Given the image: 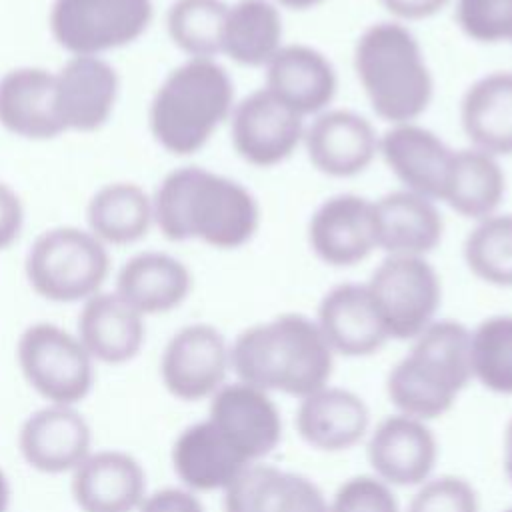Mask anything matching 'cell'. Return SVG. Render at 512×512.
<instances>
[{
    "mask_svg": "<svg viewBox=\"0 0 512 512\" xmlns=\"http://www.w3.org/2000/svg\"><path fill=\"white\" fill-rule=\"evenodd\" d=\"M472 380L494 394H512V314H492L470 330Z\"/></svg>",
    "mask_w": 512,
    "mask_h": 512,
    "instance_id": "e575fe53",
    "label": "cell"
},
{
    "mask_svg": "<svg viewBox=\"0 0 512 512\" xmlns=\"http://www.w3.org/2000/svg\"><path fill=\"white\" fill-rule=\"evenodd\" d=\"M152 18V0H54L48 26L70 56H102L136 42Z\"/></svg>",
    "mask_w": 512,
    "mask_h": 512,
    "instance_id": "52a82bcc",
    "label": "cell"
},
{
    "mask_svg": "<svg viewBox=\"0 0 512 512\" xmlns=\"http://www.w3.org/2000/svg\"><path fill=\"white\" fill-rule=\"evenodd\" d=\"M144 492V470L126 452L102 450L74 468L72 496L82 512H134Z\"/></svg>",
    "mask_w": 512,
    "mask_h": 512,
    "instance_id": "603a6c76",
    "label": "cell"
},
{
    "mask_svg": "<svg viewBox=\"0 0 512 512\" xmlns=\"http://www.w3.org/2000/svg\"><path fill=\"white\" fill-rule=\"evenodd\" d=\"M152 208L166 240H196L216 250L246 246L262 220L256 196L242 182L202 166L168 172L152 194Z\"/></svg>",
    "mask_w": 512,
    "mask_h": 512,
    "instance_id": "6da1fadb",
    "label": "cell"
},
{
    "mask_svg": "<svg viewBox=\"0 0 512 512\" xmlns=\"http://www.w3.org/2000/svg\"><path fill=\"white\" fill-rule=\"evenodd\" d=\"M406 512H480V498L466 478L442 474L418 486Z\"/></svg>",
    "mask_w": 512,
    "mask_h": 512,
    "instance_id": "8d00e7d4",
    "label": "cell"
},
{
    "mask_svg": "<svg viewBox=\"0 0 512 512\" xmlns=\"http://www.w3.org/2000/svg\"><path fill=\"white\" fill-rule=\"evenodd\" d=\"M8 502H10V486L4 472L0 470V512L8 510Z\"/></svg>",
    "mask_w": 512,
    "mask_h": 512,
    "instance_id": "ee69618b",
    "label": "cell"
},
{
    "mask_svg": "<svg viewBox=\"0 0 512 512\" xmlns=\"http://www.w3.org/2000/svg\"><path fill=\"white\" fill-rule=\"evenodd\" d=\"M0 126L24 140L44 142L66 130L56 108L54 72L18 66L0 76Z\"/></svg>",
    "mask_w": 512,
    "mask_h": 512,
    "instance_id": "44dd1931",
    "label": "cell"
},
{
    "mask_svg": "<svg viewBox=\"0 0 512 512\" xmlns=\"http://www.w3.org/2000/svg\"><path fill=\"white\" fill-rule=\"evenodd\" d=\"M140 512H204V506L190 490L162 488L144 498Z\"/></svg>",
    "mask_w": 512,
    "mask_h": 512,
    "instance_id": "ab89813d",
    "label": "cell"
},
{
    "mask_svg": "<svg viewBox=\"0 0 512 512\" xmlns=\"http://www.w3.org/2000/svg\"><path fill=\"white\" fill-rule=\"evenodd\" d=\"M392 20L408 24L440 14L452 0H378Z\"/></svg>",
    "mask_w": 512,
    "mask_h": 512,
    "instance_id": "60d3db41",
    "label": "cell"
},
{
    "mask_svg": "<svg viewBox=\"0 0 512 512\" xmlns=\"http://www.w3.org/2000/svg\"><path fill=\"white\" fill-rule=\"evenodd\" d=\"M454 18L468 40L502 44L510 36L512 0H456Z\"/></svg>",
    "mask_w": 512,
    "mask_h": 512,
    "instance_id": "d590c367",
    "label": "cell"
},
{
    "mask_svg": "<svg viewBox=\"0 0 512 512\" xmlns=\"http://www.w3.org/2000/svg\"><path fill=\"white\" fill-rule=\"evenodd\" d=\"M24 228V204L20 194L0 180V252L8 250Z\"/></svg>",
    "mask_w": 512,
    "mask_h": 512,
    "instance_id": "f35d334b",
    "label": "cell"
},
{
    "mask_svg": "<svg viewBox=\"0 0 512 512\" xmlns=\"http://www.w3.org/2000/svg\"><path fill=\"white\" fill-rule=\"evenodd\" d=\"M374 124L348 108H328L306 124L302 148L312 168L330 178H354L378 158Z\"/></svg>",
    "mask_w": 512,
    "mask_h": 512,
    "instance_id": "5bb4252c",
    "label": "cell"
},
{
    "mask_svg": "<svg viewBox=\"0 0 512 512\" xmlns=\"http://www.w3.org/2000/svg\"><path fill=\"white\" fill-rule=\"evenodd\" d=\"M86 222L104 246L136 244L154 224L152 196L136 182H108L88 200Z\"/></svg>",
    "mask_w": 512,
    "mask_h": 512,
    "instance_id": "4dcf8cb0",
    "label": "cell"
},
{
    "mask_svg": "<svg viewBox=\"0 0 512 512\" xmlns=\"http://www.w3.org/2000/svg\"><path fill=\"white\" fill-rule=\"evenodd\" d=\"M228 6L224 0H174L166 12L168 38L186 58H216Z\"/></svg>",
    "mask_w": 512,
    "mask_h": 512,
    "instance_id": "d6a6232c",
    "label": "cell"
},
{
    "mask_svg": "<svg viewBox=\"0 0 512 512\" xmlns=\"http://www.w3.org/2000/svg\"><path fill=\"white\" fill-rule=\"evenodd\" d=\"M56 108L66 132H96L112 116L120 76L104 56H70L54 72Z\"/></svg>",
    "mask_w": 512,
    "mask_h": 512,
    "instance_id": "2e32d148",
    "label": "cell"
},
{
    "mask_svg": "<svg viewBox=\"0 0 512 512\" xmlns=\"http://www.w3.org/2000/svg\"><path fill=\"white\" fill-rule=\"evenodd\" d=\"M454 148L418 122L390 124L378 142V156L404 190L440 202Z\"/></svg>",
    "mask_w": 512,
    "mask_h": 512,
    "instance_id": "e0dca14e",
    "label": "cell"
},
{
    "mask_svg": "<svg viewBox=\"0 0 512 512\" xmlns=\"http://www.w3.org/2000/svg\"><path fill=\"white\" fill-rule=\"evenodd\" d=\"M24 460L46 474L74 470L90 450V426L70 406L54 404L34 412L20 430Z\"/></svg>",
    "mask_w": 512,
    "mask_h": 512,
    "instance_id": "cb8c5ba5",
    "label": "cell"
},
{
    "mask_svg": "<svg viewBox=\"0 0 512 512\" xmlns=\"http://www.w3.org/2000/svg\"><path fill=\"white\" fill-rule=\"evenodd\" d=\"M230 344L224 334L206 322L182 326L166 344L160 374L166 390L184 402L212 398L226 384Z\"/></svg>",
    "mask_w": 512,
    "mask_h": 512,
    "instance_id": "7c38bea8",
    "label": "cell"
},
{
    "mask_svg": "<svg viewBox=\"0 0 512 512\" xmlns=\"http://www.w3.org/2000/svg\"><path fill=\"white\" fill-rule=\"evenodd\" d=\"M328 512H400V504L392 486L374 474H358L336 488Z\"/></svg>",
    "mask_w": 512,
    "mask_h": 512,
    "instance_id": "74e56055",
    "label": "cell"
},
{
    "mask_svg": "<svg viewBox=\"0 0 512 512\" xmlns=\"http://www.w3.org/2000/svg\"><path fill=\"white\" fill-rule=\"evenodd\" d=\"M264 88L298 116H316L328 108L338 92L332 60L308 44H284L264 66Z\"/></svg>",
    "mask_w": 512,
    "mask_h": 512,
    "instance_id": "ac0fdd59",
    "label": "cell"
},
{
    "mask_svg": "<svg viewBox=\"0 0 512 512\" xmlns=\"http://www.w3.org/2000/svg\"><path fill=\"white\" fill-rule=\"evenodd\" d=\"M280 8H288V10H312L316 6H320L326 0H274Z\"/></svg>",
    "mask_w": 512,
    "mask_h": 512,
    "instance_id": "7bdbcfd3",
    "label": "cell"
},
{
    "mask_svg": "<svg viewBox=\"0 0 512 512\" xmlns=\"http://www.w3.org/2000/svg\"><path fill=\"white\" fill-rule=\"evenodd\" d=\"M366 458L372 474L392 488H412L432 478L438 442L428 422L390 414L370 432Z\"/></svg>",
    "mask_w": 512,
    "mask_h": 512,
    "instance_id": "9a60e30c",
    "label": "cell"
},
{
    "mask_svg": "<svg viewBox=\"0 0 512 512\" xmlns=\"http://www.w3.org/2000/svg\"><path fill=\"white\" fill-rule=\"evenodd\" d=\"M460 126L472 148L496 158L512 154V70L488 72L466 88Z\"/></svg>",
    "mask_w": 512,
    "mask_h": 512,
    "instance_id": "83f0119b",
    "label": "cell"
},
{
    "mask_svg": "<svg viewBox=\"0 0 512 512\" xmlns=\"http://www.w3.org/2000/svg\"><path fill=\"white\" fill-rule=\"evenodd\" d=\"M296 432L314 450L344 452L354 448L370 428V410L352 390L326 384L300 398Z\"/></svg>",
    "mask_w": 512,
    "mask_h": 512,
    "instance_id": "7402d4cb",
    "label": "cell"
},
{
    "mask_svg": "<svg viewBox=\"0 0 512 512\" xmlns=\"http://www.w3.org/2000/svg\"><path fill=\"white\" fill-rule=\"evenodd\" d=\"M18 364L28 384L46 400L70 406L94 384L92 356L78 336L50 322L28 326L18 340Z\"/></svg>",
    "mask_w": 512,
    "mask_h": 512,
    "instance_id": "9c48e42d",
    "label": "cell"
},
{
    "mask_svg": "<svg viewBox=\"0 0 512 512\" xmlns=\"http://www.w3.org/2000/svg\"><path fill=\"white\" fill-rule=\"evenodd\" d=\"M236 106L234 80L216 58H186L156 88L148 108L154 142L174 156L200 152Z\"/></svg>",
    "mask_w": 512,
    "mask_h": 512,
    "instance_id": "3957f363",
    "label": "cell"
},
{
    "mask_svg": "<svg viewBox=\"0 0 512 512\" xmlns=\"http://www.w3.org/2000/svg\"><path fill=\"white\" fill-rule=\"evenodd\" d=\"M284 46V24L274 0H236L228 6L222 54L238 66L264 68Z\"/></svg>",
    "mask_w": 512,
    "mask_h": 512,
    "instance_id": "1f68e13d",
    "label": "cell"
},
{
    "mask_svg": "<svg viewBox=\"0 0 512 512\" xmlns=\"http://www.w3.org/2000/svg\"><path fill=\"white\" fill-rule=\"evenodd\" d=\"M334 358L316 320L300 312L256 322L230 344V368L240 382L298 400L330 384Z\"/></svg>",
    "mask_w": 512,
    "mask_h": 512,
    "instance_id": "7a4b0ae2",
    "label": "cell"
},
{
    "mask_svg": "<svg viewBox=\"0 0 512 512\" xmlns=\"http://www.w3.org/2000/svg\"><path fill=\"white\" fill-rule=\"evenodd\" d=\"M378 250L386 256H426L438 248L444 220L438 202L410 190H394L378 200Z\"/></svg>",
    "mask_w": 512,
    "mask_h": 512,
    "instance_id": "d4e9b609",
    "label": "cell"
},
{
    "mask_svg": "<svg viewBox=\"0 0 512 512\" xmlns=\"http://www.w3.org/2000/svg\"><path fill=\"white\" fill-rule=\"evenodd\" d=\"M208 420L248 464L264 462L282 440V414L272 396L240 380L212 394Z\"/></svg>",
    "mask_w": 512,
    "mask_h": 512,
    "instance_id": "4fadbf2b",
    "label": "cell"
},
{
    "mask_svg": "<svg viewBox=\"0 0 512 512\" xmlns=\"http://www.w3.org/2000/svg\"><path fill=\"white\" fill-rule=\"evenodd\" d=\"M230 142L250 166L274 168L302 148L306 122L264 86L250 92L230 114Z\"/></svg>",
    "mask_w": 512,
    "mask_h": 512,
    "instance_id": "30bf717a",
    "label": "cell"
},
{
    "mask_svg": "<svg viewBox=\"0 0 512 512\" xmlns=\"http://www.w3.org/2000/svg\"><path fill=\"white\" fill-rule=\"evenodd\" d=\"M504 196L506 174L500 158L472 146L454 150L440 202L462 218L478 222L500 212Z\"/></svg>",
    "mask_w": 512,
    "mask_h": 512,
    "instance_id": "f546056e",
    "label": "cell"
},
{
    "mask_svg": "<svg viewBox=\"0 0 512 512\" xmlns=\"http://www.w3.org/2000/svg\"><path fill=\"white\" fill-rule=\"evenodd\" d=\"M314 320L334 356H372L390 340L366 284L360 282L332 286L322 296Z\"/></svg>",
    "mask_w": 512,
    "mask_h": 512,
    "instance_id": "d6986e66",
    "label": "cell"
},
{
    "mask_svg": "<svg viewBox=\"0 0 512 512\" xmlns=\"http://www.w3.org/2000/svg\"><path fill=\"white\" fill-rule=\"evenodd\" d=\"M508 44H512V26H510V36H508Z\"/></svg>",
    "mask_w": 512,
    "mask_h": 512,
    "instance_id": "f6af8a7d",
    "label": "cell"
},
{
    "mask_svg": "<svg viewBox=\"0 0 512 512\" xmlns=\"http://www.w3.org/2000/svg\"><path fill=\"white\" fill-rule=\"evenodd\" d=\"M172 466L190 492L224 490L248 462L206 418L180 432L172 446Z\"/></svg>",
    "mask_w": 512,
    "mask_h": 512,
    "instance_id": "f1b7e54d",
    "label": "cell"
},
{
    "mask_svg": "<svg viewBox=\"0 0 512 512\" xmlns=\"http://www.w3.org/2000/svg\"><path fill=\"white\" fill-rule=\"evenodd\" d=\"M364 284L390 340H414L442 304V280L426 256H384Z\"/></svg>",
    "mask_w": 512,
    "mask_h": 512,
    "instance_id": "ba28073f",
    "label": "cell"
},
{
    "mask_svg": "<svg viewBox=\"0 0 512 512\" xmlns=\"http://www.w3.org/2000/svg\"><path fill=\"white\" fill-rule=\"evenodd\" d=\"M224 512H328V498L302 474L252 462L224 488Z\"/></svg>",
    "mask_w": 512,
    "mask_h": 512,
    "instance_id": "ffe728a7",
    "label": "cell"
},
{
    "mask_svg": "<svg viewBox=\"0 0 512 512\" xmlns=\"http://www.w3.org/2000/svg\"><path fill=\"white\" fill-rule=\"evenodd\" d=\"M502 512H512V506H510V508H506V510H502Z\"/></svg>",
    "mask_w": 512,
    "mask_h": 512,
    "instance_id": "bcb514c9",
    "label": "cell"
},
{
    "mask_svg": "<svg viewBox=\"0 0 512 512\" xmlns=\"http://www.w3.org/2000/svg\"><path fill=\"white\" fill-rule=\"evenodd\" d=\"M24 268L38 296L70 304L100 292L110 272V254L88 228L54 226L36 236Z\"/></svg>",
    "mask_w": 512,
    "mask_h": 512,
    "instance_id": "8992f818",
    "label": "cell"
},
{
    "mask_svg": "<svg viewBox=\"0 0 512 512\" xmlns=\"http://www.w3.org/2000/svg\"><path fill=\"white\" fill-rule=\"evenodd\" d=\"M308 246L326 266L350 268L378 250L374 200L342 192L326 198L310 216Z\"/></svg>",
    "mask_w": 512,
    "mask_h": 512,
    "instance_id": "8fae6325",
    "label": "cell"
},
{
    "mask_svg": "<svg viewBox=\"0 0 512 512\" xmlns=\"http://www.w3.org/2000/svg\"><path fill=\"white\" fill-rule=\"evenodd\" d=\"M462 256L484 284L512 288V214L496 212L478 220L464 240Z\"/></svg>",
    "mask_w": 512,
    "mask_h": 512,
    "instance_id": "836d02e7",
    "label": "cell"
},
{
    "mask_svg": "<svg viewBox=\"0 0 512 512\" xmlns=\"http://www.w3.org/2000/svg\"><path fill=\"white\" fill-rule=\"evenodd\" d=\"M192 284V272L180 258L160 250H144L122 264L114 292L142 316H150L178 308L190 296Z\"/></svg>",
    "mask_w": 512,
    "mask_h": 512,
    "instance_id": "484cf974",
    "label": "cell"
},
{
    "mask_svg": "<svg viewBox=\"0 0 512 512\" xmlns=\"http://www.w3.org/2000/svg\"><path fill=\"white\" fill-rule=\"evenodd\" d=\"M144 336V316L118 292L100 290L84 300L78 316V340L92 358L124 364L140 352Z\"/></svg>",
    "mask_w": 512,
    "mask_h": 512,
    "instance_id": "4316f807",
    "label": "cell"
},
{
    "mask_svg": "<svg viewBox=\"0 0 512 512\" xmlns=\"http://www.w3.org/2000/svg\"><path fill=\"white\" fill-rule=\"evenodd\" d=\"M354 74L374 110L388 124L418 122L434 98V76L424 50L408 28L396 20L370 24L352 52Z\"/></svg>",
    "mask_w": 512,
    "mask_h": 512,
    "instance_id": "277c9868",
    "label": "cell"
},
{
    "mask_svg": "<svg viewBox=\"0 0 512 512\" xmlns=\"http://www.w3.org/2000/svg\"><path fill=\"white\" fill-rule=\"evenodd\" d=\"M470 382V328L436 318L388 372L386 396L396 412L430 422L450 412Z\"/></svg>",
    "mask_w": 512,
    "mask_h": 512,
    "instance_id": "5b68a950",
    "label": "cell"
},
{
    "mask_svg": "<svg viewBox=\"0 0 512 512\" xmlns=\"http://www.w3.org/2000/svg\"><path fill=\"white\" fill-rule=\"evenodd\" d=\"M502 462H504V472L508 482L512 484V418L506 424L504 430V444H502Z\"/></svg>",
    "mask_w": 512,
    "mask_h": 512,
    "instance_id": "b9f144b4",
    "label": "cell"
}]
</instances>
